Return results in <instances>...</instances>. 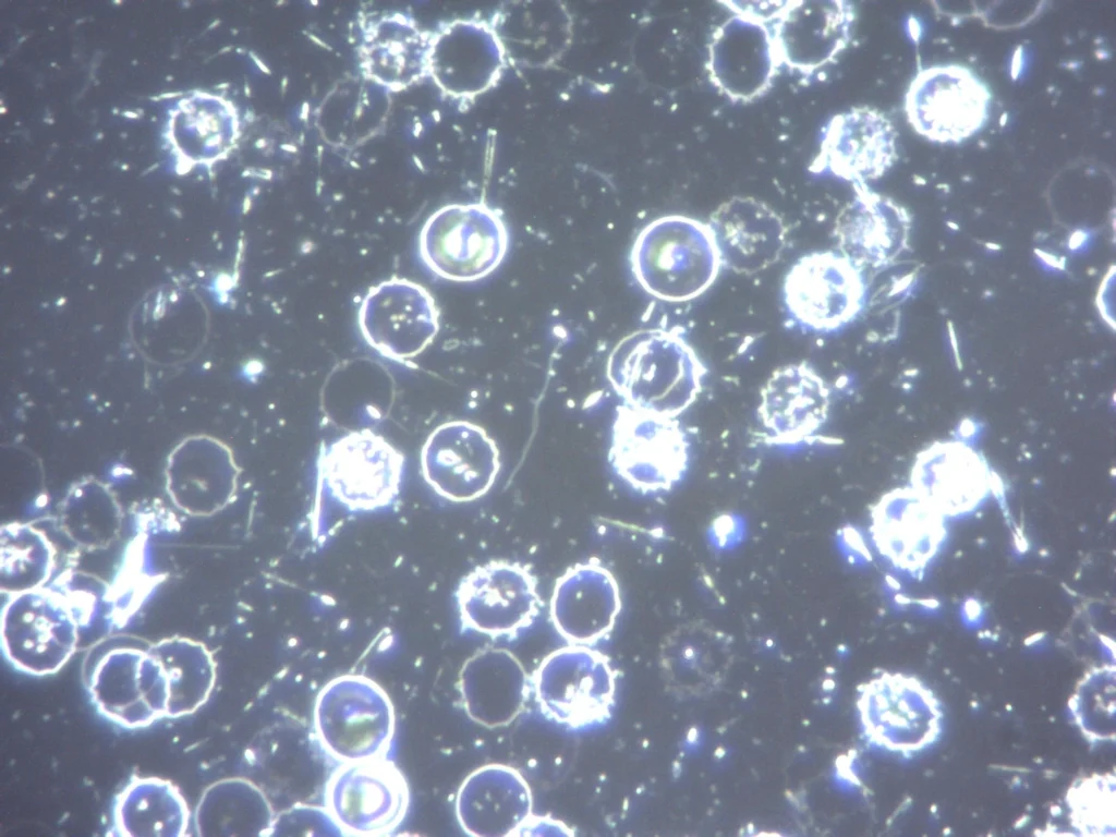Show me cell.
Listing matches in <instances>:
<instances>
[{"label":"cell","mask_w":1116,"mask_h":837,"mask_svg":"<svg viewBox=\"0 0 1116 837\" xmlns=\"http://www.w3.org/2000/svg\"><path fill=\"white\" fill-rule=\"evenodd\" d=\"M707 369L678 328H648L622 338L610 352L607 379L622 404L678 418L698 400Z\"/></svg>","instance_id":"cell-1"},{"label":"cell","mask_w":1116,"mask_h":837,"mask_svg":"<svg viewBox=\"0 0 1116 837\" xmlns=\"http://www.w3.org/2000/svg\"><path fill=\"white\" fill-rule=\"evenodd\" d=\"M631 272L651 296L667 303L700 298L723 268L707 222L666 215L645 225L629 255Z\"/></svg>","instance_id":"cell-2"},{"label":"cell","mask_w":1116,"mask_h":837,"mask_svg":"<svg viewBox=\"0 0 1116 837\" xmlns=\"http://www.w3.org/2000/svg\"><path fill=\"white\" fill-rule=\"evenodd\" d=\"M88 618L82 602L47 585L10 595L1 610L2 655L22 674H57L76 652Z\"/></svg>","instance_id":"cell-3"},{"label":"cell","mask_w":1116,"mask_h":837,"mask_svg":"<svg viewBox=\"0 0 1116 837\" xmlns=\"http://www.w3.org/2000/svg\"><path fill=\"white\" fill-rule=\"evenodd\" d=\"M509 245L501 211L483 201L441 206L425 220L417 239L424 266L453 282L489 276L504 262Z\"/></svg>","instance_id":"cell-4"},{"label":"cell","mask_w":1116,"mask_h":837,"mask_svg":"<svg viewBox=\"0 0 1116 837\" xmlns=\"http://www.w3.org/2000/svg\"><path fill=\"white\" fill-rule=\"evenodd\" d=\"M314 728L322 747L338 762L387 757L396 730L395 708L374 680L342 675L318 692Z\"/></svg>","instance_id":"cell-5"},{"label":"cell","mask_w":1116,"mask_h":837,"mask_svg":"<svg viewBox=\"0 0 1116 837\" xmlns=\"http://www.w3.org/2000/svg\"><path fill=\"white\" fill-rule=\"evenodd\" d=\"M404 454L372 428L348 432L320 449L317 483L348 513L388 509L400 496Z\"/></svg>","instance_id":"cell-6"},{"label":"cell","mask_w":1116,"mask_h":837,"mask_svg":"<svg viewBox=\"0 0 1116 837\" xmlns=\"http://www.w3.org/2000/svg\"><path fill=\"white\" fill-rule=\"evenodd\" d=\"M992 101L988 85L971 68L938 63L913 75L903 110L920 136L939 145H959L986 126Z\"/></svg>","instance_id":"cell-7"},{"label":"cell","mask_w":1116,"mask_h":837,"mask_svg":"<svg viewBox=\"0 0 1116 837\" xmlns=\"http://www.w3.org/2000/svg\"><path fill=\"white\" fill-rule=\"evenodd\" d=\"M608 462L614 473L643 496L670 493L690 464V441L678 418L620 404L611 426Z\"/></svg>","instance_id":"cell-8"},{"label":"cell","mask_w":1116,"mask_h":837,"mask_svg":"<svg viewBox=\"0 0 1116 837\" xmlns=\"http://www.w3.org/2000/svg\"><path fill=\"white\" fill-rule=\"evenodd\" d=\"M785 312L798 329L832 335L862 313L866 302L864 274L837 251H815L799 257L781 287Z\"/></svg>","instance_id":"cell-9"},{"label":"cell","mask_w":1116,"mask_h":837,"mask_svg":"<svg viewBox=\"0 0 1116 837\" xmlns=\"http://www.w3.org/2000/svg\"><path fill=\"white\" fill-rule=\"evenodd\" d=\"M542 713L572 730L605 724L611 715L616 674L609 659L586 645H568L547 655L533 675Z\"/></svg>","instance_id":"cell-10"},{"label":"cell","mask_w":1116,"mask_h":837,"mask_svg":"<svg viewBox=\"0 0 1116 837\" xmlns=\"http://www.w3.org/2000/svg\"><path fill=\"white\" fill-rule=\"evenodd\" d=\"M454 599L461 627L492 639H514L530 629L543 605L530 563L490 559L459 581Z\"/></svg>","instance_id":"cell-11"},{"label":"cell","mask_w":1116,"mask_h":837,"mask_svg":"<svg viewBox=\"0 0 1116 837\" xmlns=\"http://www.w3.org/2000/svg\"><path fill=\"white\" fill-rule=\"evenodd\" d=\"M858 709L863 733L874 747L912 756L932 747L943 729V707L920 679L884 672L862 686Z\"/></svg>","instance_id":"cell-12"},{"label":"cell","mask_w":1116,"mask_h":837,"mask_svg":"<svg viewBox=\"0 0 1116 837\" xmlns=\"http://www.w3.org/2000/svg\"><path fill=\"white\" fill-rule=\"evenodd\" d=\"M325 811L342 834L384 836L403 822L410 791L400 769L387 757L341 763L325 788Z\"/></svg>","instance_id":"cell-13"},{"label":"cell","mask_w":1116,"mask_h":837,"mask_svg":"<svg viewBox=\"0 0 1116 837\" xmlns=\"http://www.w3.org/2000/svg\"><path fill=\"white\" fill-rule=\"evenodd\" d=\"M87 692L97 713L124 729H141L168 718L169 682L148 646L107 652L89 675Z\"/></svg>","instance_id":"cell-14"},{"label":"cell","mask_w":1116,"mask_h":837,"mask_svg":"<svg viewBox=\"0 0 1116 837\" xmlns=\"http://www.w3.org/2000/svg\"><path fill=\"white\" fill-rule=\"evenodd\" d=\"M508 65L489 20L454 19L430 33L428 78L441 95L460 105L496 87Z\"/></svg>","instance_id":"cell-15"},{"label":"cell","mask_w":1116,"mask_h":837,"mask_svg":"<svg viewBox=\"0 0 1116 837\" xmlns=\"http://www.w3.org/2000/svg\"><path fill=\"white\" fill-rule=\"evenodd\" d=\"M439 318L432 293L415 281L398 277L371 287L357 311L365 342L381 356L403 363L434 341Z\"/></svg>","instance_id":"cell-16"},{"label":"cell","mask_w":1116,"mask_h":837,"mask_svg":"<svg viewBox=\"0 0 1116 837\" xmlns=\"http://www.w3.org/2000/svg\"><path fill=\"white\" fill-rule=\"evenodd\" d=\"M501 469L496 441L480 425L452 420L436 426L420 452L424 482L439 497L457 504L474 501L494 486Z\"/></svg>","instance_id":"cell-17"},{"label":"cell","mask_w":1116,"mask_h":837,"mask_svg":"<svg viewBox=\"0 0 1116 837\" xmlns=\"http://www.w3.org/2000/svg\"><path fill=\"white\" fill-rule=\"evenodd\" d=\"M898 132L882 110L851 107L825 124L818 150L808 170L851 184L869 185L898 160Z\"/></svg>","instance_id":"cell-18"},{"label":"cell","mask_w":1116,"mask_h":837,"mask_svg":"<svg viewBox=\"0 0 1116 837\" xmlns=\"http://www.w3.org/2000/svg\"><path fill=\"white\" fill-rule=\"evenodd\" d=\"M857 12L847 0H789L769 24L781 65L814 76L849 46Z\"/></svg>","instance_id":"cell-19"},{"label":"cell","mask_w":1116,"mask_h":837,"mask_svg":"<svg viewBox=\"0 0 1116 837\" xmlns=\"http://www.w3.org/2000/svg\"><path fill=\"white\" fill-rule=\"evenodd\" d=\"M781 68L768 24L732 14L713 31L706 71L712 85L732 102L765 95Z\"/></svg>","instance_id":"cell-20"},{"label":"cell","mask_w":1116,"mask_h":837,"mask_svg":"<svg viewBox=\"0 0 1116 837\" xmlns=\"http://www.w3.org/2000/svg\"><path fill=\"white\" fill-rule=\"evenodd\" d=\"M832 401L828 383L808 361L777 367L763 384L756 407L765 441L811 445L828 420Z\"/></svg>","instance_id":"cell-21"},{"label":"cell","mask_w":1116,"mask_h":837,"mask_svg":"<svg viewBox=\"0 0 1116 837\" xmlns=\"http://www.w3.org/2000/svg\"><path fill=\"white\" fill-rule=\"evenodd\" d=\"M241 469L231 448L207 435L190 436L168 454L165 488L181 512L213 517L236 498Z\"/></svg>","instance_id":"cell-22"},{"label":"cell","mask_w":1116,"mask_h":837,"mask_svg":"<svg viewBox=\"0 0 1116 837\" xmlns=\"http://www.w3.org/2000/svg\"><path fill=\"white\" fill-rule=\"evenodd\" d=\"M430 33L404 11L364 15L356 46L363 76L393 93L428 78Z\"/></svg>","instance_id":"cell-23"},{"label":"cell","mask_w":1116,"mask_h":837,"mask_svg":"<svg viewBox=\"0 0 1116 837\" xmlns=\"http://www.w3.org/2000/svg\"><path fill=\"white\" fill-rule=\"evenodd\" d=\"M621 596L614 573L596 557L568 567L556 580L549 619L569 644L591 646L614 629Z\"/></svg>","instance_id":"cell-24"},{"label":"cell","mask_w":1116,"mask_h":837,"mask_svg":"<svg viewBox=\"0 0 1116 837\" xmlns=\"http://www.w3.org/2000/svg\"><path fill=\"white\" fill-rule=\"evenodd\" d=\"M707 225L719 253L723 268L751 276L764 271L781 258L788 228L780 215L766 203L751 196H733L709 216Z\"/></svg>","instance_id":"cell-25"},{"label":"cell","mask_w":1116,"mask_h":837,"mask_svg":"<svg viewBox=\"0 0 1116 837\" xmlns=\"http://www.w3.org/2000/svg\"><path fill=\"white\" fill-rule=\"evenodd\" d=\"M853 196L833 228L836 251L863 274L888 264L906 245L908 211L869 185L852 186Z\"/></svg>","instance_id":"cell-26"},{"label":"cell","mask_w":1116,"mask_h":837,"mask_svg":"<svg viewBox=\"0 0 1116 837\" xmlns=\"http://www.w3.org/2000/svg\"><path fill=\"white\" fill-rule=\"evenodd\" d=\"M456 815L470 836H519L533 816L532 792L517 769L502 764L484 765L461 784Z\"/></svg>","instance_id":"cell-27"},{"label":"cell","mask_w":1116,"mask_h":837,"mask_svg":"<svg viewBox=\"0 0 1116 837\" xmlns=\"http://www.w3.org/2000/svg\"><path fill=\"white\" fill-rule=\"evenodd\" d=\"M509 65L546 70L559 62L573 37V19L560 1H509L489 19Z\"/></svg>","instance_id":"cell-28"},{"label":"cell","mask_w":1116,"mask_h":837,"mask_svg":"<svg viewBox=\"0 0 1116 837\" xmlns=\"http://www.w3.org/2000/svg\"><path fill=\"white\" fill-rule=\"evenodd\" d=\"M458 687L468 716L488 728L511 724L529 696L524 667L504 648H484L468 658Z\"/></svg>","instance_id":"cell-29"},{"label":"cell","mask_w":1116,"mask_h":837,"mask_svg":"<svg viewBox=\"0 0 1116 837\" xmlns=\"http://www.w3.org/2000/svg\"><path fill=\"white\" fill-rule=\"evenodd\" d=\"M731 663L730 638L704 621L684 623L660 645L659 666L668 687L683 696L716 690Z\"/></svg>","instance_id":"cell-30"},{"label":"cell","mask_w":1116,"mask_h":837,"mask_svg":"<svg viewBox=\"0 0 1116 837\" xmlns=\"http://www.w3.org/2000/svg\"><path fill=\"white\" fill-rule=\"evenodd\" d=\"M191 812L179 787L158 776L133 775L116 794L110 834L119 837H183Z\"/></svg>","instance_id":"cell-31"},{"label":"cell","mask_w":1116,"mask_h":837,"mask_svg":"<svg viewBox=\"0 0 1116 837\" xmlns=\"http://www.w3.org/2000/svg\"><path fill=\"white\" fill-rule=\"evenodd\" d=\"M275 821L264 792L240 777L223 778L206 787L193 815L195 833L201 837L270 835Z\"/></svg>","instance_id":"cell-32"},{"label":"cell","mask_w":1116,"mask_h":837,"mask_svg":"<svg viewBox=\"0 0 1116 837\" xmlns=\"http://www.w3.org/2000/svg\"><path fill=\"white\" fill-rule=\"evenodd\" d=\"M59 524L84 550H102L120 536L123 510L112 488L94 476L73 483L59 504Z\"/></svg>","instance_id":"cell-33"},{"label":"cell","mask_w":1116,"mask_h":837,"mask_svg":"<svg viewBox=\"0 0 1116 837\" xmlns=\"http://www.w3.org/2000/svg\"><path fill=\"white\" fill-rule=\"evenodd\" d=\"M161 662L170 689L168 718L191 715L209 699L216 683V662L201 641L170 636L148 645Z\"/></svg>","instance_id":"cell-34"},{"label":"cell","mask_w":1116,"mask_h":837,"mask_svg":"<svg viewBox=\"0 0 1116 837\" xmlns=\"http://www.w3.org/2000/svg\"><path fill=\"white\" fill-rule=\"evenodd\" d=\"M0 587L8 596L45 586L56 566L47 535L31 523L3 524L0 532Z\"/></svg>","instance_id":"cell-35"},{"label":"cell","mask_w":1116,"mask_h":837,"mask_svg":"<svg viewBox=\"0 0 1116 837\" xmlns=\"http://www.w3.org/2000/svg\"><path fill=\"white\" fill-rule=\"evenodd\" d=\"M1115 666L1102 665L1084 674L1069 699L1072 721L1092 745L1115 741Z\"/></svg>","instance_id":"cell-36"},{"label":"cell","mask_w":1116,"mask_h":837,"mask_svg":"<svg viewBox=\"0 0 1116 837\" xmlns=\"http://www.w3.org/2000/svg\"><path fill=\"white\" fill-rule=\"evenodd\" d=\"M1071 825L1080 835L1106 836L1115 832V777L1113 774L1084 778L1067 797Z\"/></svg>","instance_id":"cell-37"},{"label":"cell","mask_w":1116,"mask_h":837,"mask_svg":"<svg viewBox=\"0 0 1116 837\" xmlns=\"http://www.w3.org/2000/svg\"><path fill=\"white\" fill-rule=\"evenodd\" d=\"M719 3L733 14L747 15L769 25L780 12L785 1H720Z\"/></svg>","instance_id":"cell-38"},{"label":"cell","mask_w":1116,"mask_h":837,"mask_svg":"<svg viewBox=\"0 0 1116 837\" xmlns=\"http://www.w3.org/2000/svg\"><path fill=\"white\" fill-rule=\"evenodd\" d=\"M573 835L562 822L548 816H533L529 820L519 836Z\"/></svg>","instance_id":"cell-39"},{"label":"cell","mask_w":1116,"mask_h":837,"mask_svg":"<svg viewBox=\"0 0 1116 837\" xmlns=\"http://www.w3.org/2000/svg\"><path fill=\"white\" fill-rule=\"evenodd\" d=\"M725 519L726 521L720 523L719 529H716L720 531L713 532L714 541L717 543L718 546L724 547L728 546L730 543H735L738 538L739 533L728 531L740 527V524L738 523V518L736 519L735 517H725Z\"/></svg>","instance_id":"cell-40"}]
</instances>
